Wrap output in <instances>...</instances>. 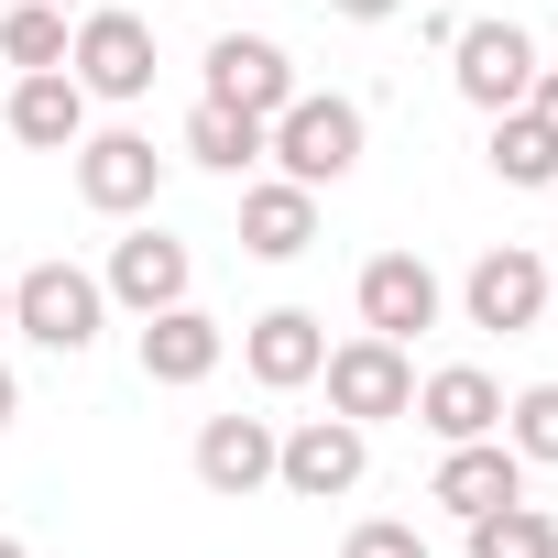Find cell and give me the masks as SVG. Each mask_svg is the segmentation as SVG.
Listing matches in <instances>:
<instances>
[{
	"label": "cell",
	"mask_w": 558,
	"mask_h": 558,
	"mask_svg": "<svg viewBox=\"0 0 558 558\" xmlns=\"http://www.w3.org/2000/svg\"><path fill=\"white\" fill-rule=\"evenodd\" d=\"M362 143H373V121H362V99H340V88H296L286 110L263 121V165L296 175V186H340V175L362 165Z\"/></svg>",
	"instance_id": "cell-1"
},
{
	"label": "cell",
	"mask_w": 558,
	"mask_h": 558,
	"mask_svg": "<svg viewBox=\"0 0 558 558\" xmlns=\"http://www.w3.org/2000/svg\"><path fill=\"white\" fill-rule=\"evenodd\" d=\"M12 329H23L34 351L77 362V351H99V329H110V286H99L88 263H23V274H12Z\"/></svg>",
	"instance_id": "cell-2"
},
{
	"label": "cell",
	"mask_w": 558,
	"mask_h": 558,
	"mask_svg": "<svg viewBox=\"0 0 558 558\" xmlns=\"http://www.w3.org/2000/svg\"><path fill=\"white\" fill-rule=\"evenodd\" d=\"M362 471H373V427H351V416H296V427H274V493L340 504V493H362Z\"/></svg>",
	"instance_id": "cell-3"
},
{
	"label": "cell",
	"mask_w": 558,
	"mask_h": 558,
	"mask_svg": "<svg viewBox=\"0 0 558 558\" xmlns=\"http://www.w3.org/2000/svg\"><path fill=\"white\" fill-rule=\"evenodd\" d=\"M66 77L88 88V99H110V110H132V99H154V23L143 12H77V34H66Z\"/></svg>",
	"instance_id": "cell-4"
},
{
	"label": "cell",
	"mask_w": 558,
	"mask_h": 558,
	"mask_svg": "<svg viewBox=\"0 0 558 558\" xmlns=\"http://www.w3.org/2000/svg\"><path fill=\"white\" fill-rule=\"evenodd\" d=\"M536 66H547V56H536L525 23H460V34H449V88H460L482 121H493V110H525Z\"/></svg>",
	"instance_id": "cell-5"
},
{
	"label": "cell",
	"mask_w": 558,
	"mask_h": 558,
	"mask_svg": "<svg viewBox=\"0 0 558 558\" xmlns=\"http://www.w3.org/2000/svg\"><path fill=\"white\" fill-rule=\"evenodd\" d=\"M318 384H329V416H351V427H384V416H405L416 405V362H405V340H329V362H318Z\"/></svg>",
	"instance_id": "cell-6"
},
{
	"label": "cell",
	"mask_w": 558,
	"mask_h": 558,
	"mask_svg": "<svg viewBox=\"0 0 558 558\" xmlns=\"http://www.w3.org/2000/svg\"><path fill=\"white\" fill-rule=\"evenodd\" d=\"M547 296H558V286H547V252H536V241H493V252L460 274V318H471V329H504V340H525V329L547 318Z\"/></svg>",
	"instance_id": "cell-7"
},
{
	"label": "cell",
	"mask_w": 558,
	"mask_h": 558,
	"mask_svg": "<svg viewBox=\"0 0 558 558\" xmlns=\"http://www.w3.org/2000/svg\"><path fill=\"white\" fill-rule=\"evenodd\" d=\"M99 286H110V307H132V318H154V307H186V286H197V252H186L175 230L132 219V230L110 241V263H99Z\"/></svg>",
	"instance_id": "cell-8"
},
{
	"label": "cell",
	"mask_w": 558,
	"mask_h": 558,
	"mask_svg": "<svg viewBox=\"0 0 558 558\" xmlns=\"http://www.w3.org/2000/svg\"><path fill=\"white\" fill-rule=\"evenodd\" d=\"M77 197H88L99 219H143V208L165 197L154 132H88V143H77Z\"/></svg>",
	"instance_id": "cell-9"
},
{
	"label": "cell",
	"mask_w": 558,
	"mask_h": 558,
	"mask_svg": "<svg viewBox=\"0 0 558 558\" xmlns=\"http://www.w3.org/2000/svg\"><path fill=\"white\" fill-rule=\"evenodd\" d=\"M351 296H362V329H373V340H416V329H438V307H449V286L427 274V252H373Z\"/></svg>",
	"instance_id": "cell-10"
},
{
	"label": "cell",
	"mask_w": 558,
	"mask_h": 558,
	"mask_svg": "<svg viewBox=\"0 0 558 558\" xmlns=\"http://www.w3.org/2000/svg\"><path fill=\"white\" fill-rule=\"evenodd\" d=\"M318 362H329V318H318V307H263V318L241 329V373H252L263 395L318 384Z\"/></svg>",
	"instance_id": "cell-11"
},
{
	"label": "cell",
	"mask_w": 558,
	"mask_h": 558,
	"mask_svg": "<svg viewBox=\"0 0 558 558\" xmlns=\"http://www.w3.org/2000/svg\"><path fill=\"white\" fill-rule=\"evenodd\" d=\"M208 99H230V110L274 121V110L296 99V56L274 45V34H219V45H208Z\"/></svg>",
	"instance_id": "cell-12"
},
{
	"label": "cell",
	"mask_w": 558,
	"mask_h": 558,
	"mask_svg": "<svg viewBox=\"0 0 558 558\" xmlns=\"http://www.w3.org/2000/svg\"><path fill=\"white\" fill-rule=\"evenodd\" d=\"M219 362H230V329H219L208 307H154V318H143V384L186 395V384H208Z\"/></svg>",
	"instance_id": "cell-13"
},
{
	"label": "cell",
	"mask_w": 558,
	"mask_h": 558,
	"mask_svg": "<svg viewBox=\"0 0 558 558\" xmlns=\"http://www.w3.org/2000/svg\"><path fill=\"white\" fill-rule=\"evenodd\" d=\"M438 449H460V438H504V384L482 373V362H449V373H427L416 384V405H405Z\"/></svg>",
	"instance_id": "cell-14"
},
{
	"label": "cell",
	"mask_w": 558,
	"mask_h": 558,
	"mask_svg": "<svg viewBox=\"0 0 558 558\" xmlns=\"http://www.w3.org/2000/svg\"><path fill=\"white\" fill-rule=\"evenodd\" d=\"M0 121H12V143H34V154H77V143H88V88H77L66 66H23Z\"/></svg>",
	"instance_id": "cell-15"
},
{
	"label": "cell",
	"mask_w": 558,
	"mask_h": 558,
	"mask_svg": "<svg viewBox=\"0 0 558 558\" xmlns=\"http://www.w3.org/2000/svg\"><path fill=\"white\" fill-rule=\"evenodd\" d=\"M197 482H208L219 504L274 493V416H208V427H197Z\"/></svg>",
	"instance_id": "cell-16"
},
{
	"label": "cell",
	"mask_w": 558,
	"mask_h": 558,
	"mask_svg": "<svg viewBox=\"0 0 558 558\" xmlns=\"http://www.w3.org/2000/svg\"><path fill=\"white\" fill-rule=\"evenodd\" d=\"M525 493V460L504 449V438H460V449H438V482H427V504L438 514H493V504H514Z\"/></svg>",
	"instance_id": "cell-17"
},
{
	"label": "cell",
	"mask_w": 558,
	"mask_h": 558,
	"mask_svg": "<svg viewBox=\"0 0 558 558\" xmlns=\"http://www.w3.org/2000/svg\"><path fill=\"white\" fill-rule=\"evenodd\" d=\"M241 252H252V263H296V252H318V186H296V175L241 186Z\"/></svg>",
	"instance_id": "cell-18"
},
{
	"label": "cell",
	"mask_w": 558,
	"mask_h": 558,
	"mask_svg": "<svg viewBox=\"0 0 558 558\" xmlns=\"http://www.w3.org/2000/svg\"><path fill=\"white\" fill-rule=\"evenodd\" d=\"M186 165H208V175H252V165H263V121L230 110V99H197V110H186Z\"/></svg>",
	"instance_id": "cell-19"
},
{
	"label": "cell",
	"mask_w": 558,
	"mask_h": 558,
	"mask_svg": "<svg viewBox=\"0 0 558 558\" xmlns=\"http://www.w3.org/2000/svg\"><path fill=\"white\" fill-rule=\"evenodd\" d=\"M482 165H493L504 186H558V132H547L536 110H493V143H482Z\"/></svg>",
	"instance_id": "cell-20"
},
{
	"label": "cell",
	"mask_w": 558,
	"mask_h": 558,
	"mask_svg": "<svg viewBox=\"0 0 558 558\" xmlns=\"http://www.w3.org/2000/svg\"><path fill=\"white\" fill-rule=\"evenodd\" d=\"M471 558H558V514L547 504H493V514H471Z\"/></svg>",
	"instance_id": "cell-21"
},
{
	"label": "cell",
	"mask_w": 558,
	"mask_h": 558,
	"mask_svg": "<svg viewBox=\"0 0 558 558\" xmlns=\"http://www.w3.org/2000/svg\"><path fill=\"white\" fill-rule=\"evenodd\" d=\"M504 449H514L525 471H558V384H525V395H504Z\"/></svg>",
	"instance_id": "cell-22"
},
{
	"label": "cell",
	"mask_w": 558,
	"mask_h": 558,
	"mask_svg": "<svg viewBox=\"0 0 558 558\" xmlns=\"http://www.w3.org/2000/svg\"><path fill=\"white\" fill-rule=\"evenodd\" d=\"M66 12H56V0H12V12H0V56H12V66H66Z\"/></svg>",
	"instance_id": "cell-23"
},
{
	"label": "cell",
	"mask_w": 558,
	"mask_h": 558,
	"mask_svg": "<svg viewBox=\"0 0 558 558\" xmlns=\"http://www.w3.org/2000/svg\"><path fill=\"white\" fill-rule=\"evenodd\" d=\"M340 558H427V536H416L405 514H362V525L340 536Z\"/></svg>",
	"instance_id": "cell-24"
},
{
	"label": "cell",
	"mask_w": 558,
	"mask_h": 558,
	"mask_svg": "<svg viewBox=\"0 0 558 558\" xmlns=\"http://www.w3.org/2000/svg\"><path fill=\"white\" fill-rule=\"evenodd\" d=\"M525 110H536V121L558 132V66H536V88H525Z\"/></svg>",
	"instance_id": "cell-25"
},
{
	"label": "cell",
	"mask_w": 558,
	"mask_h": 558,
	"mask_svg": "<svg viewBox=\"0 0 558 558\" xmlns=\"http://www.w3.org/2000/svg\"><path fill=\"white\" fill-rule=\"evenodd\" d=\"M329 12H340V23H395L405 0H329Z\"/></svg>",
	"instance_id": "cell-26"
},
{
	"label": "cell",
	"mask_w": 558,
	"mask_h": 558,
	"mask_svg": "<svg viewBox=\"0 0 558 558\" xmlns=\"http://www.w3.org/2000/svg\"><path fill=\"white\" fill-rule=\"evenodd\" d=\"M12 416H23V373L0 362V438H12Z\"/></svg>",
	"instance_id": "cell-27"
},
{
	"label": "cell",
	"mask_w": 558,
	"mask_h": 558,
	"mask_svg": "<svg viewBox=\"0 0 558 558\" xmlns=\"http://www.w3.org/2000/svg\"><path fill=\"white\" fill-rule=\"evenodd\" d=\"M0 340H12V286H0Z\"/></svg>",
	"instance_id": "cell-28"
},
{
	"label": "cell",
	"mask_w": 558,
	"mask_h": 558,
	"mask_svg": "<svg viewBox=\"0 0 558 558\" xmlns=\"http://www.w3.org/2000/svg\"><path fill=\"white\" fill-rule=\"evenodd\" d=\"M56 12H66V23H77V12H99V0H56Z\"/></svg>",
	"instance_id": "cell-29"
},
{
	"label": "cell",
	"mask_w": 558,
	"mask_h": 558,
	"mask_svg": "<svg viewBox=\"0 0 558 558\" xmlns=\"http://www.w3.org/2000/svg\"><path fill=\"white\" fill-rule=\"evenodd\" d=\"M547 286H558V230H547Z\"/></svg>",
	"instance_id": "cell-30"
},
{
	"label": "cell",
	"mask_w": 558,
	"mask_h": 558,
	"mask_svg": "<svg viewBox=\"0 0 558 558\" xmlns=\"http://www.w3.org/2000/svg\"><path fill=\"white\" fill-rule=\"evenodd\" d=\"M0 558H23V536H0Z\"/></svg>",
	"instance_id": "cell-31"
}]
</instances>
